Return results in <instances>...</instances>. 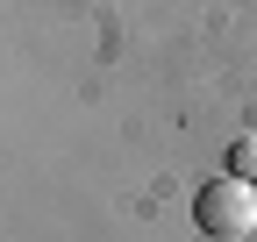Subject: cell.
<instances>
[{
	"label": "cell",
	"instance_id": "1",
	"mask_svg": "<svg viewBox=\"0 0 257 242\" xmlns=\"http://www.w3.org/2000/svg\"><path fill=\"white\" fill-rule=\"evenodd\" d=\"M193 221H200V235H214V242H236V235H250L257 228V186L250 178H207L200 192H193Z\"/></svg>",
	"mask_w": 257,
	"mask_h": 242
},
{
	"label": "cell",
	"instance_id": "2",
	"mask_svg": "<svg viewBox=\"0 0 257 242\" xmlns=\"http://www.w3.org/2000/svg\"><path fill=\"white\" fill-rule=\"evenodd\" d=\"M229 171L257 186V136H236V142H229Z\"/></svg>",
	"mask_w": 257,
	"mask_h": 242
}]
</instances>
